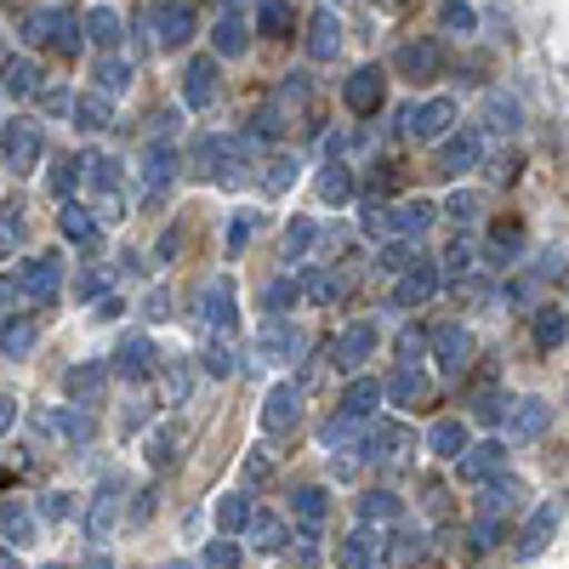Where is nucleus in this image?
I'll use <instances>...</instances> for the list:
<instances>
[{"mask_svg":"<svg viewBox=\"0 0 569 569\" xmlns=\"http://www.w3.org/2000/svg\"><path fill=\"white\" fill-rule=\"evenodd\" d=\"M98 569H109V563H98Z\"/></svg>","mask_w":569,"mask_h":569,"instance_id":"f257e3e1","label":"nucleus"}]
</instances>
